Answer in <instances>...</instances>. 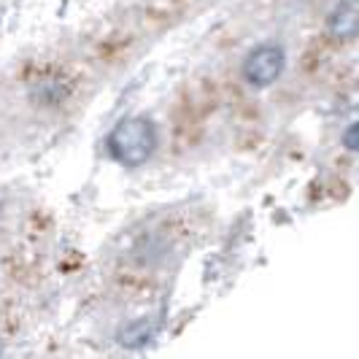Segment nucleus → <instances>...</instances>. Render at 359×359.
Instances as JSON below:
<instances>
[{"label": "nucleus", "mask_w": 359, "mask_h": 359, "mask_svg": "<svg viewBox=\"0 0 359 359\" xmlns=\"http://www.w3.org/2000/svg\"><path fill=\"white\" fill-rule=\"evenodd\" d=\"M108 146H111V154L122 165L138 168V165H144L151 157V151L157 146V133H154V125L144 116L125 119V122H119L114 127Z\"/></svg>", "instance_id": "f257e3e1"}, {"label": "nucleus", "mask_w": 359, "mask_h": 359, "mask_svg": "<svg viewBox=\"0 0 359 359\" xmlns=\"http://www.w3.org/2000/svg\"><path fill=\"white\" fill-rule=\"evenodd\" d=\"M357 27H359V14L354 0H346L341 6H335L330 19H327V33L335 38V41H351V38L357 36Z\"/></svg>", "instance_id": "7ed1b4c3"}, {"label": "nucleus", "mask_w": 359, "mask_h": 359, "mask_svg": "<svg viewBox=\"0 0 359 359\" xmlns=\"http://www.w3.org/2000/svg\"><path fill=\"white\" fill-rule=\"evenodd\" d=\"M343 144L348 151H357L359 149V127L357 125H348V130L343 133Z\"/></svg>", "instance_id": "39448f33"}, {"label": "nucleus", "mask_w": 359, "mask_h": 359, "mask_svg": "<svg viewBox=\"0 0 359 359\" xmlns=\"http://www.w3.org/2000/svg\"><path fill=\"white\" fill-rule=\"evenodd\" d=\"M154 332H157V324L151 322V319H135V322H130L127 327L119 330V343L130 346V348H138V346L151 341Z\"/></svg>", "instance_id": "20e7f679"}, {"label": "nucleus", "mask_w": 359, "mask_h": 359, "mask_svg": "<svg viewBox=\"0 0 359 359\" xmlns=\"http://www.w3.org/2000/svg\"><path fill=\"white\" fill-rule=\"evenodd\" d=\"M284 65H287L284 49L276 46V43H262V46H257L246 57V62H243V79L252 87H270L281 76Z\"/></svg>", "instance_id": "f03ea898"}]
</instances>
